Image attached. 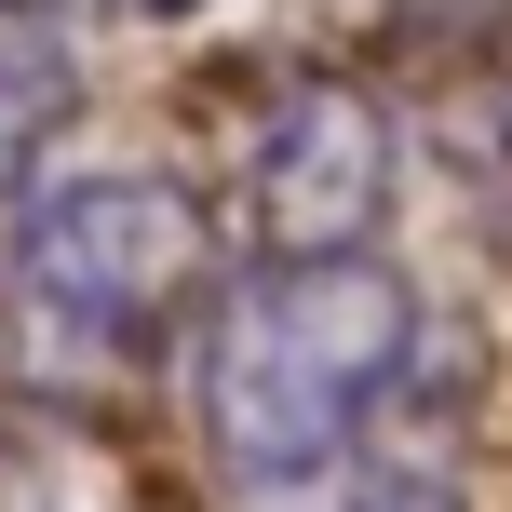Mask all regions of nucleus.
I'll list each match as a JSON object with an SVG mask.
<instances>
[{
  "label": "nucleus",
  "instance_id": "4",
  "mask_svg": "<svg viewBox=\"0 0 512 512\" xmlns=\"http://www.w3.org/2000/svg\"><path fill=\"white\" fill-rule=\"evenodd\" d=\"M81 108V68H68V27L54 0H0V203H27Z\"/></svg>",
  "mask_w": 512,
  "mask_h": 512
},
{
  "label": "nucleus",
  "instance_id": "3",
  "mask_svg": "<svg viewBox=\"0 0 512 512\" xmlns=\"http://www.w3.org/2000/svg\"><path fill=\"white\" fill-rule=\"evenodd\" d=\"M391 176H405V122H391L364 81H337V68L270 81L256 122H243V230H256V256L378 243Z\"/></svg>",
  "mask_w": 512,
  "mask_h": 512
},
{
  "label": "nucleus",
  "instance_id": "5",
  "mask_svg": "<svg viewBox=\"0 0 512 512\" xmlns=\"http://www.w3.org/2000/svg\"><path fill=\"white\" fill-rule=\"evenodd\" d=\"M445 162H459L486 203H512V27L472 41L459 81H445Z\"/></svg>",
  "mask_w": 512,
  "mask_h": 512
},
{
  "label": "nucleus",
  "instance_id": "6",
  "mask_svg": "<svg viewBox=\"0 0 512 512\" xmlns=\"http://www.w3.org/2000/svg\"><path fill=\"white\" fill-rule=\"evenodd\" d=\"M256 512H405L378 486V472H324V486H283V499H256Z\"/></svg>",
  "mask_w": 512,
  "mask_h": 512
},
{
  "label": "nucleus",
  "instance_id": "7",
  "mask_svg": "<svg viewBox=\"0 0 512 512\" xmlns=\"http://www.w3.org/2000/svg\"><path fill=\"white\" fill-rule=\"evenodd\" d=\"M54 14H95V27H189V14H216V0H54Z\"/></svg>",
  "mask_w": 512,
  "mask_h": 512
},
{
  "label": "nucleus",
  "instance_id": "2",
  "mask_svg": "<svg viewBox=\"0 0 512 512\" xmlns=\"http://www.w3.org/2000/svg\"><path fill=\"white\" fill-rule=\"evenodd\" d=\"M216 216L176 176H41L0 243V324L41 391H122L203 324Z\"/></svg>",
  "mask_w": 512,
  "mask_h": 512
},
{
  "label": "nucleus",
  "instance_id": "1",
  "mask_svg": "<svg viewBox=\"0 0 512 512\" xmlns=\"http://www.w3.org/2000/svg\"><path fill=\"white\" fill-rule=\"evenodd\" d=\"M418 351H432V310L378 243L230 270L189 324V405H203L216 472L256 499L364 472V445L418 391Z\"/></svg>",
  "mask_w": 512,
  "mask_h": 512
},
{
  "label": "nucleus",
  "instance_id": "8",
  "mask_svg": "<svg viewBox=\"0 0 512 512\" xmlns=\"http://www.w3.org/2000/svg\"><path fill=\"white\" fill-rule=\"evenodd\" d=\"M0 512H54V486H41L27 459H0Z\"/></svg>",
  "mask_w": 512,
  "mask_h": 512
}]
</instances>
